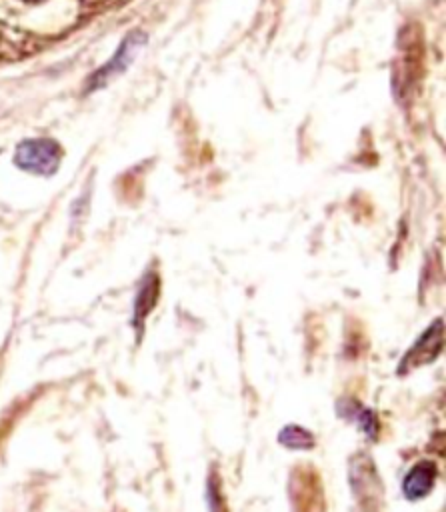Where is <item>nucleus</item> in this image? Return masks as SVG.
<instances>
[{
  "label": "nucleus",
  "mask_w": 446,
  "mask_h": 512,
  "mask_svg": "<svg viewBox=\"0 0 446 512\" xmlns=\"http://www.w3.org/2000/svg\"><path fill=\"white\" fill-rule=\"evenodd\" d=\"M348 478H350L354 500L358 502L362 512H382L384 510L382 482H380L376 466L368 454L358 452L350 458Z\"/></svg>",
  "instance_id": "f257e3e1"
},
{
  "label": "nucleus",
  "mask_w": 446,
  "mask_h": 512,
  "mask_svg": "<svg viewBox=\"0 0 446 512\" xmlns=\"http://www.w3.org/2000/svg\"><path fill=\"white\" fill-rule=\"evenodd\" d=\"M62 160V150L60 146L50 140V138H30L18 144L14 152V162L18 168L40 174V176H50L58 170Z\"/></svg>",
  "instance_id": "f03ea898"
},
{
  "label": "nucleus",
  "mask_w": 446,
  "mask_h": 512,
  "mask_svg": "<svg viewBox=\"0 0 446 512\" xmlns=\"http://www.w3.org/2000/svg\"><path fill=\"white\" fill-rule=\"evenodd\" d=\"M146 44V34L136 30L132 34H128L124 38V42L120 44V48L116 50V54L112 56V60L106 62V66H102L94 76H90V82H88V90H96V88H102L106 86L112 78H116L118 74H122L130 64L132 60L136 58V54L142 50V46Z\"/></svg>",
  "instance_id": "7ed1b4c3"
},
{
  "label": "nucleus",
  "mask_w": 446,
  "mask_h": 512,
  "mask_svg": "<svg viewBox=\"0 0 446 512\" xmlns=\"http://www.w3.org/2000/svg\"><path fill=\"white\" fill-rule=\"evenodd\" d=\"M442 342H444V328H442V318H438L426 328V332L406 352V356L402 358V362L398 366V374H402V372L406 374L422 364L432 362L440 354Z\"/></svg>",
  "instance_id": "20e7f679"
},
{
  "label": "nucleus",
  "mask_w": 446,
  "mask_h": 512,
  "mask_svg": "<svg viewBox=\"0 0 446 512\" xmlns=\"http://www.w3.org/2000/svg\"><path fill=\"white\" fill-rule=\"evenodd\" d=\"M290 498L294 512H320L322 486L318 476L310 468H296L290 478Z\"/></svg>",
  "instance_id": "39448f33"
},
{
  "label": "nucleus",
  "mask_w": 446,
  "mask_h": 512,
  "mask_svg": "<svg viewBox=\"0 0 446 512\" xmlns=\"http://www.w3.org/2000/svg\"><path fill=\"white\" fill-rule=\"evenodd\" d=\"M158 296H160V276H158L156 268H152L142 276L140 286L136 290V298H134V320L132 322L138 332H142L144 320L156 306Z\"/></svg>",
  "instance_id": "423d86ee"
},
{
  "label": "nucleus",
  "mask_w": 446,
  "mask_h": 512,
  "mask_svg": "<svg viewBox=\"0 0 446 512\" xmlns=\"http://www.w3.org/2000/svg\"><path fill=\"white\" fill-rule=\"evenodd\" d=\"M436 480V466L428 460L418 462L410 468V472L402 480V492L408 500H420L424 498Z\"/></svg>",
  "instance_id": "0eeeda50"
},
{
  "label": "nucleus",
  "mask_w": 446,
  "mask_h": 512,
  "mask_svg": "<svg viewBox=\"0 0 446 512\" xmlns=\"http://www.w3.org/2000/svg\"><path fill=\"white\" fill-rule=\"evenodd\" d=\"M278 440L280 444L292 450H308L314 446V436L298 424H288L286 428H282V432L278 434Z\"/></svg>",
  "instance_id": "6e6552de"
},
{
  "label": "nucleus",
  "mask_w": 446,
  "mask_h": 512,
  "mask_svg": "<svg viewBox=\"0 0 446 512\" xmlns=\"http://www.w3.org/2000/svg\"><path fill=\"white\" fill-rule=\"evenodd\" d=\"M208 504H210V512H228L226 498L222 492V482L216 472L208 476Z\"/></svg>",
  "instance_id": "1a4fd4ad"
},
{
  "label": "nucleus",
  "mask_w": 446,
  "mask_h": 512,
  "mask_svg": "<svg viewBox=\"0 0 446 512\" xmlns=\"http://www.w3.org/2000/svg\"><path fill=\"white\" fill-rule=\"evenodd\" d=\"M358 422H360V428L366 432L368 438H376L378 436V420H376V414L372 410H362L358 414Z\"/></svg>",
  "instance_id": "9d476101"
},
{
  "label": "nucleus",
  "mask_w": 446,
  "mask_h": 512,
  "mask_svg": "<svg viewBox=\"0 0 446 512\" xmlns=\"http://www.w3.org/2000/svg\"><path fill=\"white\" fill-rule=\"evenodd\" d=\"M100 2H104V0H82L84 6H96V4H100Z\"/></svg>",
  "instance_id": "9b49d317"
},
{
  "label": "nucleus",
  "mask_w": 446,
  "mask_h": 512,
  "mask_svg": "<svg viewBox=\"0 0 446 512\" xmlns=\"http://www.w3.org/2000/svg\"><path fill=\"white\" fill-rule=\"evenodd\" d=\"M28 2H36V0H28Z\"/></svg>",
  "instance_id": "f8f14e48"
}]
</instances>
